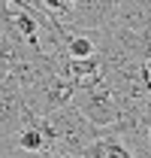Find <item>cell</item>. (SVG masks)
<instances>
[{"instance_id":"1","label":"cell","mask_w":151,"mask_h":158,"mask_svg":"<svg viewBox=\"0 0 151 158\" xmlns=\"http://www.w3.org/2000/svg\"><path fill=\"white\" fill-rule=\"evenodd\" d=\"M73 103L85 113V118H91L97 128H109L118 122L121 116V106L115 100V91L109 88V82H97V85H88V88H76L73 91Z\"/></svg>"},{"instance_id":"10","label":"cell","mask_w":151,"mask_h":158,"mask_svg":"<svg viewBox=\"0 0 151 158\" xmlns=\"http://www.w3.org/2000/svg\"><path fill=\"white\" fill-rule=\"evenodd\" d=\"M3 15H6V0H0V24H3Z\"/></svg>"},{"instance_id":"8","label":"cell","mask_w":151,"mask_h":158,"mask_svg":"<svg viewBox=\"0 0 151 158\" xmlns=\"http://www.w3.org/2000/svg\"><path fill=\"white\" fill-rule=\"evenodd\" d=\"M142 73H145V82H148V94H151V58L142 61Z\"/></svg>"},{"instance_id":"2","label":"cell","mask_w":151,"mask_h":158,"mask_svg":"<svg viewBox=\"0 0 151 158\" xmlns=\"http://www.w3.org/2000/svg\"><path fill=\"white\" fill-rule=\"evenodd\" d=\"M0 131L3 134L21 131V85L12 73L0 79Z\"/></svg>"},{"instance_id":"6","label":"cell","mask_w":151,"mask_h":158,"mask_svg":"<svg viewBox=\"0 0 151 158\" xmlns=\"http://www.w3.org/2000/svg\"><path fill=\"white\" fill-rule=\"evenodd\" d=\"M0 155H18V140H15V134H3L0 131Z\"/></svg>"},{"instance_id":"4","label":"cell","mask_w":151,"mask_h":158,"mask_svg":"<svg viewBox=\"0 0 151 158\" xmlns=\"http://www.w3.org/2000/svg\"><path fill=\"white\" fill-rule=\"evenodd\" d=\"M151 21V0H118L112 19L106 24H118V27H130V31H142Z\"/></svg>"},{"instance_id":"5","label":"cell","mask_w":151,"mask_h":158,"mask_svg":"<svg viewBox=\"0 0 151 158\" xmlns=\"http://www.w3.org/2000/svg\"><path fill=\"white\" fill-rule=\"evenodd\" d=\"M73 91H76V85L64 76V73L55 70L52 76L45 79V110L52 113V110H57V106L73 103Z\"/></svg>"},{"instance_id":"7","label":"cell","mask_w":151,"mask_h":158,"mask_svg":"<svg viewBox=\"0 0 151 158\" xmlns=\"http://www.w3.org/2000/svg\"><path fill=\"white\" fill-rule=\"evenodd\" d=\"M139 34H142V46H145V61H148V58H151V21L145 24V27H142V31H139Z\"/></svg>"},{"instance_id":"3","label":"cell","mask_w":151,"mask_h":158,"mask_svg":"<svg viewBox=\"0 0 151 158\" xmlns=\"http://www.w3.org/2000/svg\"><path fill=\"white\" fill-rule=\"evenodd\" d=\"M118 0H76L73 6V15H70V27H85V31H94L100 24L112 19Z\"/></svg>"},{"instance_id":"9","label":"cell","mask_w":151,"mask_h":158,"mask_svg":"<svg viewBox=\"0 0 151 158\" xmlns=\"http://www.w3.org/2000/svg\"><path fill=\"white\" fill-rule=\"evenodd\" d=\"M3 76H9V64H3V61H0V79Z\"/></svg>"}]
</instances>
